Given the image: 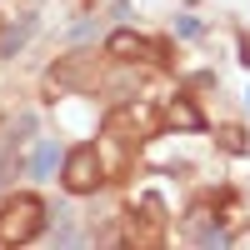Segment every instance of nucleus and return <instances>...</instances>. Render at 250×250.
Listing matches in <instances>:
<instances>
[{
	"instance_id": "obj_3",
	"label": "nucleus",
	"mask_w": 250,
	"mask_h": 250,
	"mask_svg": "<svg viewBox=\"0 0 250 250\" xmlns=\"http://www.w3.org/2000/svg\"><path fill=\"white\" fill-rule=\"evenodd\" d=\"M50 85L55 90H95V55H85V50H75V55H65V60H55L50 65Z\"/></svg>"
},
{
	"instance_id": "obj_1",
	"label": "nucleus",
	"mask_w": 250,
	"mask_h": 250,
	"mask_svg": "<svg viewBox=\"0 0 250 250\" xmlns=\"http://www.w3.org/2000/svg\"><path fill=\"white\" fill-rule=\"evenodd\" d=\"M45 200L40 195H30V190H20V195H10L5 205H0V245H25V240H35L40 230H45Z\"/></svg>"
},
{
	"instance_id": "obj_5",
	"label": "nucleus",
	"mask_w": 250,
	"mask_h": 250,
	"mask_svg": "<svg viewBox=\"0 0 250 250\" xmlns=\"http://www.w3.org/2000/svg\"><path fill=\"white\" fill-rule=\"evenodd\" d=\"M25 35H30V20H20V25H15V20H5V15H0V60H5V55H15L20 45H25Z\"/></svg>"
},
{
	"instance_id": "obj_6",
	"label": "nucleus",
	"mask_w": 250,
	"mask_h": 250,
	"mask_svg": "<svg viewBox=\"0 0 250 250\" xmlns=\"http://www.w3.org/2000/svg\"><path fill=\"white\" fill-rule=\"evenodd\" d=\"M170 125H180V130H200V110L190 105V100H175V105H170Z\"/></svg>"
},
{
	"instance_id": "obj_2",
	"label": "nucleus",
	"mask_w": 250,
	"mask_h": 250,
	"mask_svg": "<svg viewBox=\"0 0 250 250\" xmlns=\"http://www.w3.org/2000/svg\"><path fill=\"white\" fill-rule=\"evenodd\" d=\"M60 185H65L70 195H95L100 185H105V160H100V150H95L90 140H85V145H75V150H65Z\"/></svg>"
},
{
	"instance_id": "obj_7",
	"label": "nucleus",
	"mask_w": 250,
	"mask_h": 250,
	"mask_svg": "<svg viewBox=\"0 0 250 250\" xmlns=\"http://www.w3.org/2000/svg\"><path fill=\"white\" fill-rule=\"evenodd\" d=\"M55 155H60V150H55V145L45 140V145H40V150L30 155V170H35V175H50V165H55Z\"/></svg>"
},
{
	"instance_id": "obj_4",
	"label": "nucleus",
	"mask_w": 250,
	"mask_h": 250,
	"mask_svg": "<svg viewBox=\"0 0 250 250\" xmlns=\"http://www.w3.org/2000/svg\"><path fill=\"white\" fill-rule=\"evenodd\" d=\"M105 55H115V60H165V45L135 35V30H115L105 40Z\"/></svg>"
}]
</instances>
